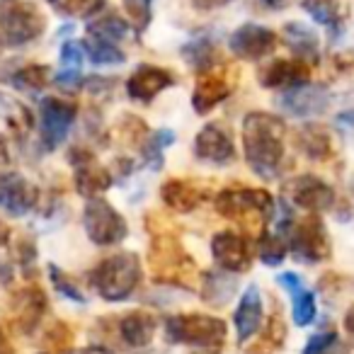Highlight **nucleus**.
I'll use <instances>...</instances> for the list:
<instances>
[{
  "instance_id": "1",
  "label": "nucleus",
  "mask_w": 354,
  "mask_h": 354,
  "mask_svg": "<svg viewBox=\"0 0 354 354\" xmlns=\"http://www.w3.org/2000/svg\"><path fill=\"white\" fill-rule=\"evenodd\" d=\"M286 127L279 117L267 112H252L243 122V151L245 160L257 175L277 177L279 162L284 158Z\"/></svg>"
},
{
  "instance_id": "2",
  "label": "nucleus",
  "mask_w": 354,
  "mask_h": 354,
  "mask_svg": "<svg viewBox=\"0 0 354 354\" xmlns=\"http://www.w3.org/2000/svg\"><path fill=\"white\" fill-rule=\"evenodd\" d=\"M90 284L109 304L127 301L141 284V260L136 252H117L95 267Z\"/></svg>"
},
{
  "instance_id": "3",
  "label": "nucleus",
  "mask_w": 354,
  "mask_h": 354,
  "mask_svg": "<svg viewBox=\"0 0 354 354\" xmlns=\"http://www.w3.org/2000/svg\"><path fill=\"white\" fill-rule=\"evenodd\" d=\"M148 260H151V270L158 281L185 286V289H194L197 286L199 281L197 265L185 252V248L180 245V241L175 236L160 233V236L153 238Z\"/></svg>"
},
{
  "instance_id": "4",
  "label": "nucleus",
  "mask_w": 354,
  "mask_h": 354,
  "mask_svg": "<svg viewBox=\"0 0 354 354\" xmlns=\"http://www.w3.org/2000/svg\"><path fill=\"white\" fill-rule=\"evenodd\" d=\"M226 323L204 313H180L165 320V337L172 344H189L197 349H221L226 339Z\"/></svg>"
},
{
  "instance_id": "5",
  "label": "nucleus",
  "mask_w": 354,
  "mask_h": 354,
  "mask_svg": "<svg viewBox=\"0 0 354 354\" xmlns=\"http://www.w3.org/2000/svg\"><path fill=\"white\" fill-rule=\"evenodd\" d=\"M274 199L265 189H250V187H228L216 197V209L226 218L238 221L248 231L262 228L265 216L272 214Z\"/></svg>"
},
{
  "instance_id": "6",
  "label": "nucleus",
  "mask_w": 354,
  "mask_h": 354,
  "mask_svg": "<svg viewBox=\"0 0 354 354\" xmlns=\"http://www.w3.org/2000/svg\"><path fill=\"white\" fill-rule=\"evenodd\" d=\"M46 20L32 3L8 0L0 6V37L10 46H22L35 41L44 32Z\"/></svg>"
},
{
  "instance_id": "7",
  "label": "nucleus",
  "mask_w": 354,
  "mask_h": 354,
  "mask_svg": "<svg viewBox=\"0 0 354 354\" xmlns=\"http://www.w3.org/2000/svg\"><path fill=\"white\" fill-rule=\"evenodd\" d=\"M286 250L294 252V257H299L301 262H323L330 257V238L325 226L320 223V218L306 216L301 221H291L289 231L284 233Z\"/></svg>"
},
{
  "instance_id": "8",
  "label": "nucleus",
  "mask_w": 354,
  "mask_h": 354,
  "mask_svg": "<svg viewBox=\"0 0 354 354\" xmlns=\"http://www.w3.org/2000/svg\"><path fill=\"white\" fill-rule=\"evenodd\" d=\"M83 226L95 245H117L129 233L124 216L104 199H90L83 212Z\"/></svg>"
},
{
  "instance_id": "9",
  "label": "nucleus",
  "mask_w": 354,
  "mask_h": 354,
  "mask_svg": "<svg viewBox=\"0 0 354 354\" xmlns=\"http://www.w3.org/2000/svg\"><path fill=\"white\" fill-rule=\"evenodd\" d=\"M212 252L216 265L228 274H241L248 272L255 260V250H252L250 241L241 233L233 231H221L214 236L212 241Z\"/></svg>"
},
{
  "instance_id": "10",
  "label": "nucleus",
  "mask_w": 354,
  "mask_h": 354,
  "mask_svg": "<svg viewBox=\"0 0 354 354\" xmlns=\"http://www.w3.org/2000/svg\"><path fill=\"white\" fill-rule=\"evenodd\" d=\"M46 313V296L37 286H25L10 301V323L17 333L32 335L39 328L41 318Z\"/></svg>"
},
{
  "instance_id": "11",
  "label": "nucleus",
  "mask_w": 354,
  "mask_h": 354,
  "mask_svg": "<svg viewBox=\"0 0 354 354\" xmlns=\"http://www.w3.org/2000/svg\"><path fill=\"white\" fill-rule=\"evenodd\" d=\"M73 119L75 107L71 102L56 97L41 100V143H44V148L54 151L59 143H64Z\"/></svg>"
},
{
  "instance_id": "12",
  "label": "nucleus",
  "mask_w": 354,
  "mask_h": 354,
  "mask_svg": "<svg viewBox=\"0 0 354 354\" xmlns=\"http://www.w3.org/2000/svg\"><path fill=\"white\" fill-rule=\"evenodd\" d=\"M228 44L238 59L260 61L277 49V35L262 25H243L241 30L233 32Z\"/></svg>"
},
{
  "instance_id": "13",
  "label": "nucleus",
  "mask_w": 354,
  "mask_h": 354,
  "mask_svg": "<svg viewBox=\"0 0 354 354\" xmlns=\"http://www.w3.org/2000/svg\"><path fill=\"white\" fill-rule=\"evenodd\" d=\"M39 199V189L17 172H6L0 177V209L10 216L27 214Z\"/></svg>"
},
{
  "instance_id": "14",
  "label": "nucleus",
  "mask_w": 354,
  "mask_h": 354,
  "mask_svg": "<svg viewBox=\"0 0 354 354\" xmlns=\"http://www.w3.org/2000/svg\"><path fill=\"white\" fill-rule=\"evenodd\" d=\"M194 153H197V158L214 162V165H228V162L236 160L233 138L218 124H207L197 133V138H194Z\"/></svg>"
},
{
  "instance_id": "15",
  "label": "nucleus",
  "mask_w": 354,
  "mask_h": 354,
  "mask_svg": "<svg viewBox=\"0 0 354 354\" xmlns=\"http://www.w3.org/2000/svg\"><path fill=\"white\" fill-rule=\"evenodd\" d=\"M289 194L294 199L296 207L308 209V212H325L335 204V192L333 187L318 180L313 175H301L289 185Z\"/></svg>"
},
{
  "instance_id": "16",
  "label": "nucleus",
  "mask_w": 354,
  "mask_h": 354,
  "mask_svg": "<svg viewBox=\"0 0 354 354\" xmlns=\"http://www.w3.org/2000/svg\"><path fill=\"white\" fill-rule=\"evenodd\" d=\"M175 83V75L167 68H158V66H141L131 73L127 80V95L136 102H151L156 95H160L165 88Z\"/></svg>"
},
{
  "instance_id": "17",
  "label": "nucleus",
  "mask_w": 354,
  "mask_h": 354,
  "mask_svg": "<svg viewBox=\"0 0 354 354\" xmlns=\"http://www.w3.org/2000/svg\"><path fill=\"white\" fill-rule=\"evenodd\" d=\"M158 333V318L146 310H131L117 320V335L129 347H148Z\"/></svg>"
},
{
  "instance_id": "18",
  "label": "nucleus",
  "mask_w": 354,
  "mask_h": 354,
  "mask_svg": "<svg viewBox=\"0 0 354 354\" xmlns=\"http://www.w3.org/2000/svg\"><path fill=\"white\" fill-rule=\"evenodd\" d=\"M233 323H236L238 342H248L262 328V296L257 284H250L243 291L236 313H233Z\"/></svg>"
},
{
  "instance_id": "19",
  "label": "nucleus",
  "mask_w": 354,
  "mask_h": 354,
  "mask_svg": "<svg viewBox=\"0 0 354 354\" xmlns=\"http://www.w3.org/2000/svg\"><path fill=\"white\" fill-rule=\"evenodd\" d=\"M233 83L226 78L223 73H204L202 78L194 85V95H192V107L199 114H207L216 107L218 102L231 95Z\"/></svg>"
},
{
  "instance_id": "20",
  "label": "nucleus",
  "mask_w": 354,
  "mask_h": 354,
  "mask_svg": "<svg viewBox=\"0 0 354 354\" xmlns=\"http://www.w3.org/2000/svg\"><path fill=\"white\" fill-rule=\"evenodd\" d=\"M277 281L291 294V301H294V310H291L294 313V323L299 328H306V325L313 323L315 310H318L315 308V294L306 289L301 277L294 274V272H284V274L277 277Z\"/></svg>"
},
{
  "instance_id": "21",
  "label": "nucleus",
  "mask_w": 354,
  "mask_h": 354,
  "mask_svg": "<svg viewBox=\"0 0 354 354\" xmlns=\"http://www.w3.org/2000/svg\"><path fill=\"white\" fill-rule=\"evenodd\" d=\"M112 185V175L97 165L93 156H83L75 160V187L83 197H95V194L104 192Z\"/></svg>"
},
{
  "instance_id": "22",
  "label": "nucleus",
  "mask_w": 354,
  "mask_h": 354,
  "mask_svg": "<svg viewBox=\"0 0 354 354\" xmlns=\"http://www.w3.org/2000/svg\"><path fill=\"white\" fill-rule=\"evenodd\" d=\"M308 83V68L304 61L294 59H279L262 73V85L267 88H299Z\"/></svg>"
},
{
  "instance_id": "23",
  "label": "nucleus",
  "mask_w": 354,
  "mask_h": 354,
  "mask_svg": "<svg viewBox=\"0 0 354 354\" xmlns=\"http://www.w3.org/2000/svg\"><path fill=\"white\" fill-rule=\"evenodd\" d=\"M328 104V95L323 88H308V85H299L291 88L284 95V107L296 117H308V114H318Z\"/></svg>"
},
{
  "instance_id": "24",
  "label": "nucleus",
  "mask_w": 354,
  "mask_h": 354,
  "mask_svg": "<svg viewBox=\"0 0 354 354\" xmlns=\"http://www.w3.org/2000/svg\"><path fill=\"white\" fill-rule=\"evenodd\" d=\"M304 8L315 22L330 30H342L349 17V0H304Z\"/></svg>"
},
{
  "instance_id": "25",
  "label": "nucleus",
  "mask_w": 354,
  "mask_h": 354,
  "mask_svg": "<svg viewBox=\"0 0 354 354\" xmlns=\"http://www.w3.org/2000/svg\"><path fill=\"white\" fill-rule=\"evenodd\" d=\"M162 199L170 209L180 214H189L202 204V192L199 187H194L192 183H185V180H170V183L162 185Z\"/></svg>"
},
{
  "instance_id": "26",
  "label": "nucleus",
  "mask_w": 354,
  "mask_h": 354,
  "mask_svg": "<svg viewBox=\"0 0 354 354\" xmlns=\"http://www.w3.org/2000/svg\"><path fill=\"white\" fill-rule=\"evenodd\" d=\"M199 289H202V299L207 301L209 306H223L233 299L238 284H236V279H233V274L218 270V272H207V274L202 277Z\"/></svg>"
},
{
  "instance_id": "27",
  "label": "nucleus",
  "mask_w": 354,
  "mask_h": 354,
  "mask_svg": "<svg viewBox=\"0 0 354 354\" xmlns=\"http://www.w3.org/2000/svg\"><path fill=\"white\" fill-rule=\"evenodd\" d=\"M284 342H286V325L281 320L279 310H277L274 315H270L265 328L260 330V337L245 349V354H277L281 352Z\"/></svg>"
},
{
  "instance_id": "28",
  "label": "nucleus",
  "mask_w": 354,
  "mask_h": 354,
  "mask_svg": "<svg viewBox=\"0 0 354 354\" xmlns=\"http://www.w3.org/2000/svg\"><path fill=\"white\" fill-rule=\"evenodd\" d=\"M129 32H131V25H129V20H124V17L114 15V12L97 17V20L90 22V25H88V37H95V39L109 41V44H117V41L127 39Z\"/></svg>"
},
{
  "instance_id": "29",
  "label": "nucleus",
  "mask_w": 354,
  "mask_h": 354,
  "mask_svg": "<svg viewBox=\"0 0 354 354\" xmlns=\"http://www.w3.org/2000/svg\"><path fill=\"white\" fill-rule=\"evenodd\" d=\"M183 54H185V59H187V64L192 66L194 71H202V73H207L209 68H214L218 61L216 46H214L209 39H194L192 44L185 46Z\"/></svg>"
},
{
  "instance_id": "30",
  "label": "nucleus",
  "mask_w": 354,
  "mask_h": 354,
  "mask_svg": "<svg viewBox=\"0 0 354 354\" xmlns=\"http://www.w3.org/2000/svg\"><path fill=\"white\" fill-rule=\"evenodd\" d=\"M344 354L347 347L339 342L337 330H318L315 335H310L301 354Z\"/></svg>"
},
{
  "instance_id": "31",
  "label": "nucleus",
  "mask_w": 354,
  "mask_h": 354,
  "mask_svg": "<svg viewBox=\"0 0 354 354\" xmlns=\"http://www.w3.org/2000/svg\"><path fill=\"white\" fill-rule=\"evenodd\" d=\"M286 35H291L289 41H291V46H294L296 54H299V61L318 59V39H315L313 32H308L301 25H289L286 27Z\"/></svg>"
},
{
  "instance_id": "32",
  "label": "nucleus",
  "mask_w": 354,
  "mask_h": 354,
  "mask_svg": "<svg viewBox=\"0 0 354 354\" xmlns=\"http://www.w3.org/2000/svg\"><path fill=\"white\" fill-rule=\"evenodd\" d=\"M83 46V54L90 56L93 64H102V66H112V64H124V54L117 49V44H109V41H102V39H95L90 37Z\"/></svg>"
},
{
  "instance_id": "33",
  "label": "nucleus",
  "mask_w": 354,
  "mask_h": 354,
  "mask_svg": "<svg viewBox=\"0 0 354 354\" xmlns=\"http://www.w3.org/2000/svg\"><path fill=\"white\" fill-rule=\"evenodd\" d=\"M46 75H49V68L46 66H27V68L17 71L15 78H12V83H15L17 90H22V93H41L46 85Z\"/></svg>"
},
{
  "instance_id": "34",
  "label": "nucleus",
  "mask_w": 354,
  "mask_h": 354,
  "mask_svg": "<svg viewBox=\"0 0 354 354\" xmlns=\"http://www.w3.org/2000/svg\"><path fill=\"white\" fill-rule=\"evenodd\" d=\"M257 257L270 267L281 265L286 257V243L277 233H262L260 243H257Z\"/></svg>"
},
{
  "instance_id": "35",
  "label": "nucleus",
  "mask_w": 354,
  "mask_h": 354,
  "mask_svg": "<svg viewBox=\"0 0 354 354\" xmlns=\"http://www.w3.org/2000/svg\"><path fill=\"white\" fill-rule=\"evenodd\" d=\"M301 148H304L306 156H310V158H325L330 153L328 133H325L323 129L306 127L304 131H301Z\"/></svg>"
},
{
  "instance_id": "36",
  "label": "nucleus",
  "mask_w": 354,
  "mask_h": 354,
  "mask_svg": "<svg viewBox=\"0 0 354 354\" xmlns=\"http://www.w3.org/2000/svg\"><path fill=\"white\" fill-rule=\"evenodd\" d=\"M51 6L59 12L71 17H90L102 10L104 0H51Z\"/></svg>"
},
{
  "instance_id": "37",
  "label": "nucleus",
  "mask_w": 354,
  "mask_h": 354,
  "mask_svg": "<svg viewBox=\"0 0 354 354\" xmlns=\"http://www.w3.org/2000/svg\"><path fill=\"white\" fill-rule=\"evenodd\" d=\"M49 274H51V281H54V286H56V291L59 294H64L66 299H71V301H75V304H85V294H83V289H80L78 284H75L73 279H71L66 272H61L59 267H54V265H49Z\"/></svg>"
},
{
  "instance_id": "38",
  "label": "nucleus",
  "mask_w": 354,
  "mask_h": 354,
  "mask_svg": "<svg viewBox=\"0 0 354 354\" xmlns=\"http://www.w3.org/2000/svg\"><path fill=\"white\" fill-rule=\"evenodd\" d=\"M175 141V136H172V131H167V129H162V131H156L151 138V143L146 146V153H143V158L146 160H151L153 167H160L162 165V148L170 146V143Z\"/></svg>"
},
{
  "instance_id": "39",
  "label": "nucleus",
  "mask_w": 354,
  "mask_h": 354,
  "mask_svg": "<svg viewBox=\"0 0 354 354\" xmlns=\"http://www.w3.org/2000/svg\"><path fill=\"white\" fill-rule=\"evenodd\" d=\"M151 3L153 0H124V10L136 22V30H146L151 22Z\"/></svg>"
},
{
  "instance_id": "40",
  "label": "nucleus",
  "mask_w": 354,
  "mask_h": 354,
  "mask_svg": "<svg viewBox=\"0 0 354 354\" xmlns=\"http://www.w3.org/2000/svg\"><path fill=\"white\" fill-rule=\"evenodd\" d=\"M83 56H85L83 46L75 44V41H68V44L61 49V61H64V66H73V71L83 64Z\"/></svg>"
},
{
  "instance_id": "41",
  "label": "nucleus",
  "mask_w": 354,
  "mask_h": 354,
  "mask_svg": "<svg viewBox=\"0 0 354 354\" xmlns=\"http://www.w3.org/2000/svg\"><path fill=\"white\" fill-rule=\"evenodd\" d=\"M56 83L64 85V88H78V85L83 83V75H80L78 71H66V73H61L59 78H56Z\"/></svg>"
},
{
  "instance_id": "42",
  "label": "nucleus",
  "mask_w": 354,
  "mask_h": 354,
  "mask_svg": "<svg viewBox=\"0 0 354 354\" xmlns=\"http://www.w3.org/2000/svg\"><path fill=\"white\" fill-rule=\"evenodd\" d=\"M233 3V0H192V6L199 8V10H216V8H223Z\"/></svg>"
},
{
  "instance_id": "43",
  "label": "nucleus",
  "mask_w": 354,
  "mask_h": 354,
  "mask_svg": "<svg viewBox=\"0 0 354 354\" xmlns=\"http://www.w3.org/2000/svg\"><path fill=\"white\" fill-rule=\"evenodd\" d=\"M8 162H10V156H8V148H6V143L0 141V177L6 175V170H8Z\"/></svg>"
},
{
  "instance_id": "44",
  "label": "nucleus",
  "mask_w": 354,
  "mask_h": 354,
  "mask_svg": "<svg viewBox=\"0 0 354 354\" xmlns=\"http://www.w3.org/2000/svg\"><path fill=\"white\" fill-rule=\"evenodd\" d=\"M71 354H109L104 347H100V344H90V347L80 349V352H71Z\"/></svg>"
},
{
  "instance_id": "45",
  "label": "nucleus",
  "mask_w": 354,
  "mask_h": 354,
  "mask_svg": "<svg viewBox=\"0 0 354 354\" xmlns=\"http://www.w3.org/2000/svg\"><path fill=\"white\" fill-rule=\"evenodd\" d=\"M8 236H10V233H8V226L3 221H0V248H3L8 243Z\"/></svg>"
},
{
  "instance_id": "46",
  "label": "nucleus",
  "mask_w": 354,
  "mask_h": 354,
  "mask_svg": "<svg viewBox=\"0 0 354 354\" xmlns=\"http://www.w3.org/2000/svg\"><path fill=\"white\" fill-rule=\"evenodd\" d=\"M265 6H270V8H281L286 3V0H262Z\"/></svg>"
},
{
  "instance_id": "47",
  "label": "nucleus",
  "mask_w": 354,
  "mask_h": 354,
  "mask_svg": "<svg viewBox=\"0 0 354 354\" xmlns=\"http://www.w3.org/2000/svg\"><path fill=\"white\" fill-rule=\"evenodd\" d=\"M0 354H15V349H12L8 342H3V344H0Z\"/></svg>"
},
{
  "instance_id": "48",
  "label": "nucleus",
  "mask_w": 354,
  "mask_h": 354,
  "mask_svg": "<svg viewBox=\"0 0 354 354\" xmlns=\"http://www.w3.org/2000/svg\"><path fill=\"white\" fill-rule=\"evenodd\" d=\"M197 354H221V352H218V349H199Z\"/></svg>"
},
{
  "instance_id": "49",
  "label": "nucleus",
  "mask_w": 354,
  "mask_h": 354,
  "mask_svg": "<svg viewBox=\"0 0 354 354\" xmlns=\"http://www.w3.org/2000/svg\"><path fill=\"white\" fill-rule=\"evenodd\" d=\"M6 342V335H3V328H0V344Z\"/></svg>"
}]
</instances>
